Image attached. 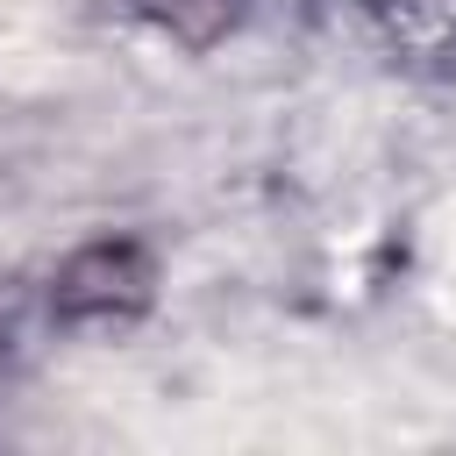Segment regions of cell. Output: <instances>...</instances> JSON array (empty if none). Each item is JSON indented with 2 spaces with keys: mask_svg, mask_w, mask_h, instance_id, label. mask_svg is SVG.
Wrapping results in <instances>:
<instances>
[{
  "mask_svg": "<svg viewBox=\"0 0 456 456\" xmlns=\"http://www.w3.org/2000/svg\"><path fill=\"white\" fill-rule=\"evenodd\" d=\"M142 285H150L142 256H135L128 242H107V249H86V256L64 271L57 306H64V314H121V306L142 299Z\"/></svg>",
  "mask_w": 456,
  "mask_h": 456,
  "instance_id": "cell-1",
  "label": "cell"
},
{
  "mask_svg": "<svg viewBox=\"0 0 456 456\" xmlns=\"http://www.w3.org/2000/svg\"><path fill=\"white\" fill-rule=\"evenodd\" d=\"M192 7H207V14H214V28H221V21H228V14H235V0H164V21H171V28H185V36H192Z\"/></svg>",
  "mask_w": 456,
  "mask_h": 456,
  "instance_id": "cell-2",
  "label": "cell"
}]
</instances>
